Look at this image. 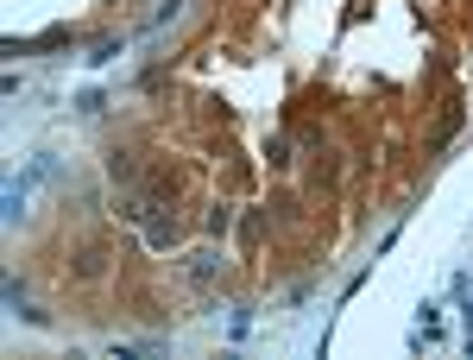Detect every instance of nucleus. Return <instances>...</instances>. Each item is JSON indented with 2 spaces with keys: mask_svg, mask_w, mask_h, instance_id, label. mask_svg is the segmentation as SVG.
I'll return each instance as SVG.
<instances>
[{
  "mask_svg": "<svg viewBox=\"0 0 473 360\" xmlns=\"http://www.w3.org/2000/svg\"><path fill=\"white\" fill-rule=\"evenodd\" d=\"M114 57H120V38H108V45H95V57H89V63L101 70V63H114Z\"/></svg>",
  "mask_w": 473,
  "mask_h": 360,
  "instance_id": "nucleus-1",
  "label": "nucleus"
}]
</instances>
